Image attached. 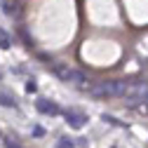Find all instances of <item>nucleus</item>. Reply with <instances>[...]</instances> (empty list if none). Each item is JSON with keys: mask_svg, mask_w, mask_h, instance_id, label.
Returning a JSON list of instances; mask_svg holds the SVG:
<instances>
[{"mask_svg": "<svg viewBox=\"0 0 148 148\" xmlns=\"http://www.w3.org/2000/svg\"><path fill=\"white\" fill-rule=\"evenodd\" d=\"M127 87H129V82H125V80H103V82H97L94 87H89V94L97 99H106V97H122L125 99Z\"/></svg>", "mask_w": 148, "mask_h": 148, "instance_id": "obj_1", "label": "nucleus"}, {"mask_svg": "<svg viewBox=\"0 0 148 148\" xmlns=\"http://www.w3.org/2000/svg\"><path fill=\"white\" fill-rule=\"evenodd\" d=\"M64 118H66L68 127H73V129H82L87 125V115L80 113V110H75V108H68L66 113H64Z\"/></svg>", "mask_w": 148, "mask_h": 148, "instance_id": "obj_2", "label": "nucleus"}, {"mask_svg": "<svg viewBox=\"0 0 148 148\" xmlns=\"http://www.w3.org/2000/svg\"><path fill=\"white\" fill-rule=\"evenodd\" d=\"M35 108H38L42 115H59V106L54 101H49V99H38L35 101Z\"/></svg>", "mask_w": 148, "mask_h": 148, "instance_id": "obj_3", "label": "nucleus"}, {"mask_svg": "<svg viewBox=\"0 0 148 148\" xmlns=\"http://www.w3.org/2000/svg\"><path fill=\"white\" fill-rule=\"evenodd\" d=\"M3 12H5L7 16H19V14H21L19 0H5V3H3Z\"/></svg>", "mask_w": 148, "mask_h": 148, "instance_id": "obj_4", "label": "nucleus"}, {"mask_svg": "<svg viewBox=\"0 0 148 148\" xmlns=\"http://www.w3.org/2000/svg\"><path fill=\"white\" fill-rule=\"evenodd\" d=\"M68 82H75V85H85L87 82V75L82 71H75V68H71V73H68Z\"/></svg>", "mask_w": 148, "mask_h": 148, "instance_id": "obj_5", "label": "nucleus"}, {"mask_svg": "<svg viewBox=\"0 0 148 148\" xmlns=\"http://www.w3.org/2000/svg\"><path fill=\"white\" fill-rule=\"evenodd\" d=\"M54 73H57V78H59V80L68 82V73H71V68L64 66V64H54Z\"/></svg>", "mask_w": 148, "mask_h": 148, "instance_id": "obj_6", "label": "nucleus"}, {"mask_svg": "<svg viewBox=\"0 0 148 148\" xmlns=\"http://www.w3.org/2000/svg\"><path fill=\"white\" fill-rule=\"evenodd\" d=\"M54 148H75V143H73V139H68V136H61V139H57V146Z\"/></svg>", "mask_w": 148, "mask_h": 148, "instance_id": "obj_7", "label": "nucleus"}, {"mask_svg": "<svg viewBox=\"0 0 148 148\" xmlns=\"http://www.w3.org/2000/svg\"><path fill=\"white\" fill-rule=\"evenodd\" d=\"M0 47H3V49H10L12 47V40H10V35L5 31H0Z\"/></svg>", "mask_w": 148, "mask_h": 148, "instance_id": "obj_8", "label": "nucleus"}, {"mask_svg": "<svg viewBox=\"0 0 148 148\" xmlns=\"http://www.w3.org/2000/svg\"><path fill=\"white\" fill-rule=\"evenodd\" d=\"M0 103L7 106V108H16V101H14L12 97H7V94H0Z\"/></svg>", "mask_w": 148, "mask_h": 148, "instance_id": "obj_9", "label": "nucleus"}, {"mask_svg": "<svg viewBox=\"0 0 148 148\" xmlns=\"http://www.w3.org/2000/svg\"><path fill=\"white\" fill-rule=\"evenodd\" d=\"M19 35H21V38H24V42H26V47H33V38H31V35H28V31H26V28H19Z\"/></svg>", "mask_w": 148, "mask_h": 148, "instance_id": "obj_10", "label": "nucleus"}, {"mask_svg": "<svg viewBox=\"0 0 148 148\" xmlns=\"http://www.w3.org/2000/svg\"><path fill=\"white\" fill-rule=\"evenodd\" d=\"M35 89H38V85H35V80L31 78V80L26 82V92H28V94H33V92H35Z\"/></svg>", "mask_w": 148, "mask_h": 148, "instance_id": "obj_11", "label": "nucleus"}, {"mask_svg": "<svg viewBox=\"0 0 148 148\" xmlns=\"http://www.w3.org/2000/svg\"><path fill=\"white\" fill-rule=\"evenodd\" d=\"M5 148H21V146H19V143H16V141L10 136V139H5Z\"/></svg>", "mask_w": 148, "mask_h": 148, "instance_id": "obj_12", "label": "nucleus"}, {"mask_svg": "<svg viewBox=\"0 0 148 148\" xmlns=\"http://www.w3.org/2000/svg\"><path fill=\"white\" fill-rule=\"evenodd\" d=\"M143 101H146V103H148V92H146V94H143Z\"/></svg>", "mask_w": 148, "mask_h": 148, "instance_id": "obj_13", "label": "nucleus"}]
</instances>
